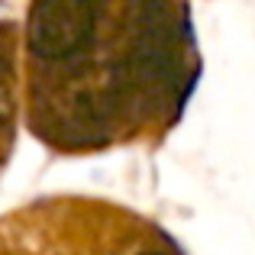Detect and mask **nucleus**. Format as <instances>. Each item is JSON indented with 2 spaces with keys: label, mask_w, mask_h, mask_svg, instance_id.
Segmentation results:
<instances>
[{
  "label": "nucleus",
  "mask_w": 255,
  "mask_h": 255,
  "mask_svg": "<svg viewBox=\"0 0 255 255\" xmlns=\"http://www.w3.org/2000/svg\"><path fill=\"white\" fill-rule=\"evenodd\" d=\"M6 113H10V87H6L3 68H0V123L6 120Z\"/></svg>",
  "instance_id": "2"
},
{
  "label": "nucleus",
  "mask_w": 255,
  "mask_h": 255,
  "mask_svg": "<svg viewBox=\"0 0 255 255\" xmlns=\"http://www.w3.org/2000/svg\"><path fill=\"white\" fill-rule=\"evenodd\" d=\"M94 0H36L29 10L26 45L39 62H65L94 42Z\"/></svg>",
  "instance_id": "1"
}]
</instances>
